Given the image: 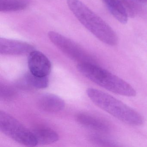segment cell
<instances>
[{"label":"cell","instance_id":"6da1fadb","mask_svg":"<svg viewBox=\"0 0 147 147\" xmlns=\"http://www.w3.org/2000/svg\"><path fill=\"white\" fill-rule=\"evenodd\" d=\"M67 2L79 22L98 39L109 46L117 45V35L104 20L80 0H67Z\"/></svg>","mask_w":147,"mask_h":147},{"label":"cell","instance_id":"7a4b0ae2","mask_svg":"<svg viewBox=\"0 0 147 147\" xmlns=\"http://www.w3.org/2000/svg\"><path fill=\"white\" fill-rule=\"evenodd\" d=\"M86 93L94 104L122 122L134 126L144 123L140 113L113 96L93 88H88Z\"/></svg>","mask_w":147,"mask_h":147},{"label":"cell","instance_id":"3957f363","mask_svg":"<svg viewBox=\"0 0 147 147\" xmlns=\"http://www.w3.org/2000/svg\"><path fill=\"white\" fill-rule=\"evenodd\" d=\"M77 69L88 80L110 92L127 97H134L136 94V90L130 84L97 63H79Z\"/></svg>","mask_w":147,"mask_h":147},{"label":"cell","instance_id":"277c9868","mask_svg":"<svg viewBox=\"0 0 147 147\" xmlns=\"http://www.w3.org/2000/svg\"><path fill=\"white\" fill-rule=\"evenodd\" d=\"M0 130L13 140L25 146L34 147L37 145L31 130L2 111H0Z\"/></svg>","mask_w":147,"mask_h":147},{"label":"cell","instance_id":"5b68a950","mask_svg":"<svg viewBox=\"0 0 147 147\" xmlns=\"http://www.w3.org/2000/svg\"><path fill=\"white\" fill-rule=\"evenodd\" d=\"M51 42L72 60L82 63H96L95 59L77 43L65 36L54 31L48 33Z\"/></svg>","mask_w":147,"mask_h":147},{"label":"cell","instance_id":"8992f818","mask_svg":"<svg viewBox=\"0 0 147 147\" xmlns=\"http://www.w3.org/2000/svg\"><path fill=\"white\" fill-rule=\"evenodd\" d=\"M28 64L30 72L38 76H48L51 72L50 61L38 51L34 50L29 54Z\"/></svg>","mask_w":147,"mask_h":147},{"label":"cell","instance_id":"52a82bcc","mask_svg":"<svg viewBox=\"0 0 147 147\" xmlns=\"http://www.w3.org/2000/svg\"><path fill=\"white\" fill-rule=\"evenodd\" d=\"M35 50L33 45L26 42L5 38H0V54L6 55H21L30 54Z\"/></svg>","mask_w":147,"mask_h":147},{"label":"cell","instance_id":"ba28073f","mask_svg":"<svg viewBox=\"0 0 147 147\" xmlns=\"http://www.w3.org/2000/svg\"><path fill=\"white\" fill-rule=\"evenodd\" d=\"M76 119L82 126L96 132L106 133L109 131L111 129V126L108 122L88 113H79L76 116Z\"/></svg>","mask_w":147,"mask_h":147},{"label":"cell","instance_id":"9c48e42d","mask_svg":"<svg viewBox=\"0 0 147 147\" xmlns=\"http://www.w3.org/2000/svg\"><path fill=\"white\" fill-rule=\"evenodd\" d=\"M38 106L44 111L57 113L65 107V102L59 96L52 94H44L41 95L38 101Z\"/></svg>","mask_w":147,"mask_h":147},{"label":"cell","instance_id":"30bf717a","mask_svg":"<svg viewBox=\"0 0 147 147\" xmlns=\"http://www.w3.org/2000/svg\"><path fill=\"white\" fill-rule=\"evenodd\" d=\"M37 143L39 145H46L55 142L59 139V136L56 131L45 126H38L32 130Z\"/></svg>","mask_w":147,"mask_h":147},{"label":"cell","instance_id":"8fae6325","mask_svg":"<svg viewBox=\"0 0 147 147\" xmlns=\"http://www.w3.org/2000/svg\"><path fill=\"white\" fill-rule=\"evenodd\" d=\"M111 14L119 23H127L129 18L121 0H102Z\"/></svg>","mask_w":147,"mask_h":147},{"label":"cell","instance_id":"7c38bea8","mask_svg":"<svg viewBox=\"0 0 147 147\" xmlns=\"http://www.w3.org/2000/svg\"><path fill=\"white\" fill-rule=\"evenodd\" d=\"M30 4V0H0V11L11 12L22 11Z\"/></svg>","mask_w":147,"mask_h":147},{"label":"cell","instance_id":"4fadbf2b","mask_svg":"<svg viewBox=\"0 0 147 147\" xmlns=\"http://www.w3.org/2000/svg\"><path fill=\"white\" fill-rule=\"evenodd\" d=\"M103 132H95L88 136L89 141L94 144L104 147L118 146V142L113 138L107 136Z\"/></svg>","mask_w":147,"mask_h":147},{"label":"cell","instance_id":"5bb4252c","mask_svg":"<svg viewBox=\"0 0 147 147\" xmlns=\"http://www.w3.org/2000/svg\"><path fill=\"white\" fill-rule=\"evenodd\" d=\"M24 81L29 86L38 89L46 88L49 84L48 76H38L30 71L25 75Z\"/></svg>","mask_w":147,"mask_h":147},{"label":"cell","instance_id":"9a60e30c","mask_svg":"<svg viewBox=\"0 0 147 147\" xmlns=\"http://www.w3.org/2000/svg\"><path fill=\"white\" fill-rule=\"evenodd\" d=\"M129 18H134L142 14L144 10L142 2L139 0H121Z\"/></svg>","mask_w":147,"mask_h":147},{"label":"cell","instance_id":"2e32d148","mask_svg":"<svg viewBox=\"0 0 147 147\" xmlns=\"http://www.w3.org/2000/svg\"><path fill=\"white\" fill-rule=\"evenodd\" d=\"M16 92L11 88L5 85H1L0 96L1 99H11L15 96Z\"/></svg>","mask_w":147,"mask_h":147},{"label":"cell","instance_id":"e0dca14e","mask_svg":"<svg viewBox=\"0 0 147 147\" xmlns=\"http://www.w3.org/2000/svg\"><path fill=\"white\" fill-rule=\"evenodd\" d=\"M139 1L143 3H146L147 2V0H139Z\"/></svg>","mask_w":147,"mask_h":147}]
</instances>
